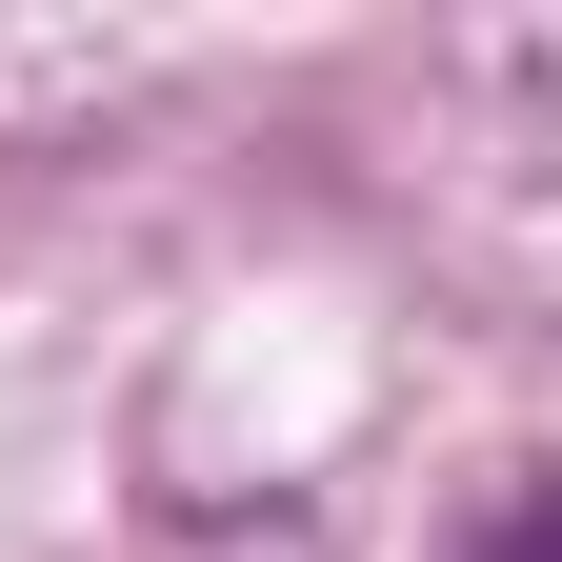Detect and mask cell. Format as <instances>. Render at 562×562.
Masks as SVG:
<instances>
[{"label": "cell", "mask_w": 562, "mask_h": 562, "mask_svg": "<svg viewBox=\"0 0 562 562\" xmlns=\"http://www.w3.org/2000/svg\"><path fill=\"white\" fill-rule=\"evenodd\" d=\"M462 562H562V482H522V503H482V522H462Z\"/></svg>", "instance_id": "1"}]
</instances>
